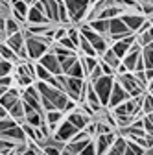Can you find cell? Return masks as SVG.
Returning a JSON list of instances; mask_svg holds the SVG:
<instances>
[{
	"instance_id": "7a4b0ae2",
	"label": "cell",
	"mask_w": 153,
	"mask_h": 155,
	"mask_svg": "<svg viewBox=\"0 0 153 155\" xmlns=\"http://www.w3.org/2000/svg\"><path fill=\"white\" fill-rule=\"evenodd\" d=\"M22 33H24V46H26V52H28V57L30 61H39L41 57L52 50L54 46V39L50 37H44V35H31L26 28H22Z\"/></svg>"
},
{
	"instance_id": "d590c367",
	"label": "cell",
	"mask_w": 153,
	"mask_h": 155,
	"mask_svg": "<svg viewBox=\"0 0 153 155\" xmlns=\"http://www.w3.org/2000/svg\"><path fill=\"white\" fill-rule=\"evenodd\" d=\"M9 17H11L9 0H0V18H9Z\"/></svg>"
},
{
	"instance_id": "d6a6232c",
	"label": "cell",
	"mask_w": 153,
	"mask_h": 155,
	"mask_svg": "<svg viewBox=\"0 0 153 155\" xmlns=\"http://www.w3.org/2000/svg\"><path fill=\"white\" fill-rule=\"evenodd\" d=\"M65 76H70V78H80V80H85V72H83V67H81V61L78 59L72 67H70V70L65 74Z\"/></svg>"
},
{
	"instance_id": "f6af8a7d",
	"label": "cell",
	"mask_w": 153,
	"mask_h": 155,
	"mask_svg": "<svg viewBox=\"0 0 153 155\" xmlns=\"http://www.w3.org/2000/svg\"><path fill=\"white\" fill-rule=\"evenodd\" d=\"M8 92V87H4V85H0V96H4Z\"/></svg>"
},
{
	"instance_id": "2e32d148",
	"label": "cell",
	"mask_w": 153,
	"mask_h": 155,
	"mask_svg": "<svg viewBox=\"0 0 153 155\" xmlns=\"http://www.w3.org/2000/svg\"><path fill=\"white\" fill-rule=\"evenodd\" d=\"M125 100H129V96H127V92L124 91V87L116 81V78H114V85H112V91H111V96H109V109H114L116 105H120V104H124Z\"/></svg>"
},
{
	"instance_id": "9c48e42d",
	"label": "cell",
	"mask_w": 153,
	"mask_h": 155,
	"mask_svg": "<svg viewBox=\"0 0 153 155\" xmlns=\"http://www.w3.org/2000/svg\"><path fill=\"white\" fill-rule=\"evenodd\" d=\"M76 133H78V129H76L67 118H63L59 122V126H57V129L54 131V139L59 140V142H63V144H67V142H70L76 137Z\"/></svg>"
},
{
	"instance_id": "db71d44e",
	"label": "cell",
	"mask_w": 153,
	"mask_h": 155,
	"mask_svg": "<svg viewBox=\"0 0 153 155\" xmlns=\"http://www.w3.org/2000/svg\"><path fill=\"white\" fill-rule=\"evenodd\" d=\"M43 155H44V153H43Z\"/></svg>"
},
{
	"instance_id": "4dcf8cb0",
	"label": "cell",
	"mask_w": 153,
	"mask_h": 155,
	"mask_svg": "<svg viewBox=\"0 0 153 155\" xmlns=\"http://www.w3.org/2000/svg\"><path fill=\"white\" fill-rule=\"evenodd\" d=\"M50 78H52V74L43 67V65H39V63H35V81H50Z\"/></svg>"
},
{
	"instance_id": "f1b7e54d",
	"label": "cell",
	"mask_w": 153,
	"mask_h": 155,
	"mask_svg": "<svg viewBox=\"0 0 153 155\" xmlns=\"http://www.w3.org/2000/svg\"><path fill=\"white\" fill-rule=\"evenodd\" d=\"M142 59L146 68H153V43L148 46H142Z\"/></svg>"
},
{
	"instance_id": "8992f818",
	"label": "cell",
	"mask_w": 153,
	"mask_h": 155,
	"mask_svg": "<svg viewBox=\"0 0 153 155\" xmlns=\"http://www.w3.org/2000/svg\"><path fill=\"white\" fill-rule=\"evenodd\" d=\"M116 81L124 87V91L127 92L129 98H137V96H142V94L146 92V91L137 83L135 76H133V72H125V74L118 76V78H116Z\"/></svg>"
},
{
	"instance_id": "60d3db41",
	"label": "cell",
	"mask_w": 153,
	"mask_h": 155,
	"mask_svg": "<svg viewBox=\"0 0 153 155\" xmlns=\"http://www.w3.org/2000/svg\"><path fill=\"white\" fill-rule=\"evenodd\" d=\"M80 155H96V146H94V140H90V142L81 150Z\"/></svg>"
},
{
	"instance_id": "4316f807",
	"label": "cell",
	"mask_w": 153,
	"mask_h": 155,
	"mask_svg": "<svg viewBox=\"0 0 153 155\" xmlns=\"http://www.w3.org/2000/svg\"><path fill=\"white\" fill-rule=\"evenodd\" d=\"M89 142H90V140H80V142L70 140V142H67V144H65V150H68L72 155H80V153H81V150H83Z\"/></svg>"
},
{
	"instance_id": "83f0119b",
	"label": "cell",
	"mask_w": 153,
	"mask_h": 155,
	"mask_svg": "<svg viewBox=\"0 0 153 155\" xmlns=\"http://www.w3.org/2000/svg\"><path fill=\"white\" fill-rule=\"evenodd\" d=\"M22 24H18L13 17H9V18H6V37H9V35H13V33H18V31H22Z\"/></svg>"
},
{
	"instance_id": "484cf974",
	"label": "cell",
	"mask_w": 153,
	"mask_h": 155,
	"mask_svg": "<svg viewBox=\"0 0 153 155\" xmlns=\"http://www.w3.org/2000/svg\"><path fill=\"white\" fill-rule=\"evenodd\" d=\"M125 144H127V140H125L124 137H120V135H116V140H114V144L109 148V151H107L105 155H124Z\"/></svg>"
},
{
	"instance_id": "6da1fadb",
	"label": "cell",
	"mask_w": 153,
	"mask_h": 155,
	"mask_svg": "<svg viewBox=\"0 0 153 155\" xmlns=\"http://www.w3.org/2000/svg\"><path fill=\"white\" fill-rule=\"evenodd\" d=\"M35 87L41 94V104H43V111H63L65 113V105L70 100L68 96L61 91H57L54 87H50L44 81H35Z\"/></svg>"
},
{
	"instance_id": "d6986e66",
	"label": "cell",
	"mask_w": 153,
	"mask_h": 155,
	"mask_svg": "<svg viewBox=\"0 0 153 155\" xmlns=\"http://www.w3.org/2000/svg\"><path fill=\"white\" fill-rule=\"evenodd\" d=\"M18 100H21V89L11 87V89H8V92L4 96H0V105H2L6 111H9Z\"/></svg>"
},
{
	"instance_id": "cb8c5ba5",
	"label": "cell",
	"mask_w": 153,
	"mask_h": 155,
	"mask_svg": "<svg viewBox=\"0 0 153 155\" xmlns=\"http://www.w3.org/2000/svg\"><path fill=\"white\" fill-rule=\"evenodd\" d=\"M80 61H81V67H83V72H85V80L90 76V72L98 67V57H89V55H80Z\"/></svg>"
},
{
	"instance_id": "d4e9b609",
	"label": "cell",
	"mask_w": 153,
	"mask_h": 155,
	"mask_svg": "<svg viewBox=\"0 0 153 155\" xmlns=\"http://www.w3.org/2000/svg\"><path fill=\"white\" fill-rule=\"evenodd\" d=\"M90 30H94L96 33H100V35H103V37H107V33H109V21H103V18H96V21H90V22H85Z\"/></svg>"
},
{
	"instance_id": "836d02e7",
	"label": "cell",
	"mask_w": 153,
	"mask_h": 155,
	"mask_svg": "<svg viewBox=\"0 0 153 155\" xmlns=\"http://www.w3.org/2000/svg\"><path fill=\"white\" fill-rule=\"evenodd\" d=\"M127 140V139H125ZM144 148H140L138 144H135L133 140H127V144H125V151H124V155H144Z\"/></svg>"
},
{
	"instance_id": "52a82bcc",
	"label": "cell",
	"mask_w": 153,
	"mask_h": 155,
	"mask_svg": "<svg viewBox=\"0 0 153 155\" xmlns=\"http://www.w3.org/2000/svg\"><path fill=\"white\" fill-rule=\"evenodd\" d=\"M21 98H22V102H24L26 105H30V107L35 109L37 113H44V111H43V104H41V94H39V91H37L35 83L21 91Z\"/></svg>"
},
{
	"instance_id": "e0dca14e",
	"label": "cell",
	"mask_w": 153,
	"mask_h": 155,
	"mask_svg": "<svg viewBox=\"0 0 153 155\" xmlns=\"http://www.w3.org/2000/svg\"><path fill=\"white\" fill-rule=\"evenodd\" d=\"M137 43V35L133 33V35H129V37H125V39H122V41H116V43H112L111 45V50L116 54L120 59H124V55L129 52V48Z\"/></svg>"
},
{
	"instance_id": "8fae6325",
	"label": "cell",
	"mask_w": 153,
	"mask_h": 155,
	"mask_svg": "<svg viewBox=\"0 0 153 155\" xmlns=\"http://www.w3.org/2000/svg\"><path fill=\"white\" fill-rule=\"evenodd\" d=\"M39 65H43L52 76H59V74H63V70H61V63H59V59H57V55L50 50V52H46L39 61H37Z\"/></svg>"
},
{
	"instance_id": "8d00e7d4",
	"label": "cell",
	"mask_w": 153,
	"mask_h": 155,
	"mask_svg": "<svg viewBox=\"0 0 153 155\" xmlns=\"http://www.w3.org/2000/svg\"><path fill=\"white\" fill-rule=\"evenodd\" d=\"M94 124H96V137H98V135H107V133H112L114 131L111 126H107L102 120H94Z\"/></svg>"
},
{
	"instance_id": "44dd1931",
	"label": "cell",
	"mask_w": 153,
	"mask_h": 155,
	"mask_svg": "<svg viewBox=\"0 0 153 155\" xmlns=\"http://www.w3.org/2000/svg\"><path fill=\"white\" fill-rule=\"evenodd\" d=\"M6 45H8L15 54H18V52L24 48V33L18 31V33H13V35L6 37Z\"/></svg>"
},
{
	"instance_id": "681fc988",
	"label": "cell",
	"mask_w": 153,
	"mask_h": 155,
	"mask_svg": "<svg viewBox=\"0 0 153 155\" xmlns=\"http://www.w3.org/2000/svg\"><path fill=\"white\" fill-rule=\"evenodd\" d=\"M148 116H149V118H151V122H153V113H151V114H148Z\"/></svg>"
},
{
	"instance_id": "5bb4252c",
	"label": "cell",
	"mask_w": 153,
	"mask_h": 155,
	"mask_svg": "<svg viewBox=\"0 0 153 155\" xmlns=\"http://www.w3.org/2000/svg\"><path fill=\"white\" fill-rule=\"evenodd\" d=\"M65 118H67V120H68V122L76 127V129H78V131H83V129L87 127V124L92 120L90 116H87V114H85L80 107H76L74 111H70V113L65 116Z\"/></svg>"
},
{
	"instance_id": "7402d4cb",
	"label": "cell",
	"mask_w": 153,
	"mask_h": 155,
	"mask_svg": "<svg viewBox=\"0 0 153 155\" xmlns=\"http://www.w3.org/2000/svg\"><path fill=\"white\" fill-rule=\"evenodd\" d=\"M100 61H102V63H105V65H109L111 68H114V72H116V68L122 65V59H120V57L114 54L111 48H109V50H105V52L100 55Z\"/></svg>"
},
{
	"instance_id": "4fadbf2b",
	"label": "cell",
	"mask_w": 153,
	"mask_h": 155,
	"mask_svg": "<svg viewBox=\"0 0 153 155\" xmlns=\"http://www.w3.org/2000/svg\"><path fill=\"white\" fill-rule=\"evenodd\" d=\"M140 55H142V46L138 43H135L122 59V65L125 67L127 72H135V67H137V61L140 59Z\"/></svg>"
},
{
	"instance_id": "ac0fdd59",
	"label": "cell",
	"mask_w": 153,
	"mask_h": 155,
	"mask_svg": "<svg viewBox=\"0 0 153 155\" xmlns=\"http://www.w3.org/2000/svg\"><path fill=\"white\" fill-rule=\"evenodd\" d=\"M50 21L44 17V13L41 11V8H39V2H37L33 8H30V11H28V17H26V24H24V28L26 26H37V24H48Z\"/></svg>"
},
{
	"instance_id": "f907efd6",
	"label": "cell",
	"mask_w": 153,
	"mask_h": 155,
	"mask_svg": "<svg viewBox=\"0 0 153 155\" xmlns=\"http://www.w3.org/2000/svg\"><path fill=\"white\" fill-rule=\"evenodd\" d=\"M149 94H151V96H153V91H149Z\"/></svg>"
},
{
	"instance_id": "603a6c76",
	"label": "cell",
	"mask_w": 153,
	"mask_h": 155,
	"mask_svg": "<svg viewBox=\"0 0 153 155\" xmlns=\"http://www.w3.org/2000/svg\"><path fill=\"white\" fill-rule=\"evenodd\" d=\"M8 114L11 116L17 124H22V122H24V114H26V113H24V102H22V98L8 111Z\"/></svg>"
},
{
	"instance_id": "e575fe53",
	"label": "cell",
	"mask_w": 153,
	"mask_h": 155,
	"mask_svg": "<svg viewBox=\"0 0 153 155\" xmlns=\"http://www.w3.org/2000/svg\"><path fill=\"white\" fill-rule=\"evenodd\" d=\"M13 68H15V65H13L11 61L0 59V78H4V76H13Z\"/></svg>"
},
{
	"instance_id": "277c9868",
	"label": "cell",
	"mask_w": 153,
	"mask_h": 155,
	"mask_svg": "<svg viewBox=\"0 0 153 155\" xmlns=\"http://www.w3.org/2000/svg\"><path fill=\"white\" fill-rule=\"evenodd\" d=\"M80 33H81V35L87 39V41L90 43V46L96 50L98 57H100L105 50H109V48H111V45H109V41H107V37H103V35L96 33L94 30H90L87 24H80Z\"/></svg>"
},
{
	"instance_id": "bcb514c9",
	"label": "cell",
	"mask_w": 153,
	"mask_h": 155,
	"mask_svg": "<svg viewBox=\"0 0 153 155\" xmlns=\"http://www.w3.org/2000/svg\"><path fill=\"white\" fill-rule=\"evenodd\" d=\"M149 91H153V80H151V81L148 83V92H149Z\"/></svg>"
},
{
	"instance_id": "7dc6e473",
	"label": "cell",
	"mask_w": 153,
	"mask_h": 155,
	"mask_svg": "<svg viewBox=\"0 0 153 155\" xmlns=\"http://www.w3.org/2000/svg\"><path fill=\"white\" fill-rule=\"evenodd\" d=\"M61 155H72V153H70L68 150H65V148H63V151H61Z\"/></svg>"
},
{
	"instance_id": "1f68e13d",
	"label": "cell",
	"mask_w": 153,
	"mask_h": 155,
	"mask_svg": "<svg viewBox=\"0 0 153 155\" xmlns=\"http://www.w3.org/2000/svg\"><path fill=\"white\" fill-rule=\"evenodd\" d=\"M153 113V96L149 92H144L142 96V116H148Z\"/></svg>"
},
{
	"instance_id": "f5cc1de1",
	"label": "cell",
	"mask_w": 153,
	"mask_h": 155,
	"mask_svg": "<svg viewBox=\"0 0 153 155\" xmlns=\"http://www.w3.org/2000/svg\"><path fill=\"white\" fill-rule=\"evenodd\" d=\"M0 155H2V153H0Z\"/></svg>"
},
{
	"instance_id": "ba28073f",
	"label": "cell",
	"mask_w": 153,
	"mask_h": 155,
	"mask_svg": "<svg viewBox=\"0 0 153 155\" xmlns=\"http://www.w3.org/2000/svg\"><path fill=\"white\" fill-rule=\"evenodd\" d=\"M120 18H122V22L127 26V30L131 33H138V30L142 28V24L148 21L142 13H137V11H125V13L120 15Z\"/></svg>"
},
{
	"instance_id": "7bdbcfd3",
	"label": "cell",
	"mask_w": 153,
	"mask_h": 155,
	"mask_svg": "<svg viewBox=\"0 0 153 155\" xmlns=\"http://www.w3.org/2000/svg\"><path fill=\"white\" fill-rule=\"evenodd\" d=\"M146 80H148V83L153 80V68H146Z\"/></svg>"
},
{
	"instance_id": "7c38bea8",
	"label": "cell",
	"mask_w": 153,
	"mask_h": 155,
	"mask_svg": "<svg viewBox=\"0 0 153 155\" xmlns=\"http://www.w3.org/2000/svg\"><path fill=\"white\" fill-rule=\"evenodd\" d=\"M116 131L112 133H107V135H98V137H94V146H96V155H105L109 151V148L114 144V140H116Z\"/></svg>"
},
{
	"instance_id": "f546056e",
	"label": "cell",
	"mask_w": 153,
	"mask_h": 155,
	"mask_svg": "<svg viewBox=\"0 0 153 155\" xmlns=\"http://www.w3.org/2000/svg\"><path fill=\"white\" fill-rule=\"evenodd\" d=\"M137 43H138L140 46H148V45L153 43V26H151L149 30L142 31V33H137Z\"/></svg>"
},
{
	"instance_id": "b9f144b4",
	"label": "cell",
	"mask_w": 153,
	"mask_h": 155,
	"mask_svg": "<svg viewBox=\"0 0 153 155\" xmlns=\"http://www.w3.org/2000/svg\"><path fill=\"white\" fill-rule=\"evenodd\" d=\"M100 67H102V70H103V76H114L116 72H114V68H111L109 65H105V63H102L100 61Z\"/></svg>"
},
{
	"instance_id": "ee69618b",
	"label": "cell",
	"mask_w": 153,
	"mask_h": 155,
	"mask_svg": "<svg viewBox=\"0 0 153 155\" xmlns=\"http://www.w3.org/2000/svg\"><path fill=\"white\" fill-rule=\"evenodd\" d=\"M6 116H9V114H8V111H6L2 105H0V120H2V118H6Z\"/></svg>"
},
{
	"instance_id": "c3c4849f",
	"label": "cell",
	"mask_w": 153,
	"mask_h": 155,
	"mask_svg": "<svg viewBox=\"0 0 153 155\" xmlns=\"http://www.w3.org/2000/svg\"><path fill=\"white\" fill-rule=\"evenodd\" d=\"M142 4H153V0H140Z\"/></svg>"
},
{
	"instance_id": "5b68a950",
	"label": "cell",
	"mask_w": 153,
	"mask_h": 155,
	"mask_svg": "<svg viewBox=\"0 0 153 155\" xmlns=\"http://www.w3.org/2000/svg\"><path fill=\"white\" fill-rule=\"evenodd\" d=\"M96 96L100 98L102 105L107 107L109 105V96H111V91H112V85H114V76H102L100 80H96L94 83H90Z\"/></svg>"
},
{
	"instance_id": "9a60e30c",
	"label": "cell",
	"mask_w": 153,
	"mask_h": 155,
	"mask_svg": "<svg viewBox=\"0 0 153 155\" xmlns=\"http://www.w3.org/2000/svg\"><path fill=\"white\" fill-rule=\"evenodd\" d=\"M9 4H11V17L15 18V21L18 24H26V17H28V4L24 2V0H9Z\"/></svg>"
},
{
	"instance_id": "3957f363",
	"label": "cell",
	"mask_w": 153,
	"mask_h": 155,
	"mask_svg": "<svg viewBox=\"0 0 153 155\" xmlns=\"http://www.w3.org/2000/svg\"><path fill=\"white\" fill-rule=\"evenodd\" d=\"M94 0H63V4L67 8L68 18H70V24L78 26L81 22H85L87 13L90 9V4Z\"/></svg>"
},
{
	"instance_id": "ab89813d",
	"label": "cell",
	"mask_w": 153,
	"mask_h": 155,
	"mask_svg": "<svg viewBox=\"0 0 153 155\" xmlns=\"http://www.w3.org/2000/svg\"><path fill=\"white\" fill-rule=\"evenodd\" d=\"M15 146V142H9V140H6V139H2V137H0V153H8L11 148Z\"/></svg>"
},
{
	"instance_id": "f35d334b",
	"label": "cell",
	"mask_w": 153,
	"mask_h": 155,
	"mask_svg": "<svg viewBox=\"0 0 153 155\" xmlns=\"http://www.w3.org/2000/svg\"><path fill=\"white\" fill-rule=\"evenodd\" d=\"M57 45L59 46H63V48H67V50H74V52H78V48H76V45L70 41L68 37H63L61 41H57Z\"/></svg>"
},
{
	"instance_id": "816d5d0a",
	"label": "cell",
	"mask_w": 153,
	"mask_h": 155,
	"mask_svg": "<svg viewBox=\"0 0 153 155\" xmlns=\"http://www.w3.org/2000/svg\"><path fill=\"white\" fill-rule=\"evenodd\" d=\"M137 2H140V0H137Z\"/></svg>"
},
{
	"instance_id": "30bf717a",
	"label": "cell",
	"mask_w": 153,
	"mask_h": 155,
	"mask_svg": "<svg viewBox=\"0 0 153 155\" xmlns=\"http://www.w3.org/2000/svg\"><path fill=\"white\" fill-rule=\"evenodd\" d=\"M59 2L61 0H39V8L52 24H59Z\"/></svg>"
},
{
	"instance_id": "ffe728a7",
	"label": "cell",
	"mask_w": 153,
	"mask_h": 155,
	"mask_svg": "<svg viewBox=\"0 0 153 155\" xmlns=\"http://www.w3.org/2000/svg\"><path fill=\"white\" fill-rule=\"evenodd\" d=\"M63 118H65V113L63 111H46L44 113V124L52 131V137H54V131L57 129V126H59V122Z\"/></svg>"
},
{
	"instance_id": "74e56055",
	"label": "cell",
	"mask_w": 153,
	"mask_h": 155,
	"mask_svg": "<svg viewBox=\"0 0 153 155\" xmlns=\"http://www.w3.org/2000/svg\"><path fill=\"white\" fill-rule=\"evenodd\" d=\"M142 122H144V131L148 137H153V122L149 116H142Z\"/></svg>"
}]
</instances>
